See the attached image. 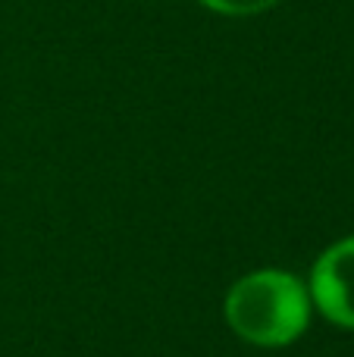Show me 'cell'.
<instances>
[{
	"label": "cell",
	"instance_id": "obj_3",
	"mask_svg": "<svg viewBox=\"0 0 354 357\" xmlns=\"http://www.w3.org/2000/svg\"><path fill=\"white\" fill-rule=\"evenodd\" d=\"M198 3H204L213 13H223V16H254V13L276 6L279 0H198Z\"/></svg>",
	"mask_w": 354,
	"mask_h": 357
},
{
	"label": "cell",
	"instance_id": "obj_2",
	"mask_svg": "<svg viewBox=\"0 0 354 357\" xmlns=\"http://www.w3.org/2000/svg\"><path fill=\"white\" fill-rule=\"evenodd\" d=\"M307 295L326 320L354 329V235L330 245L317 257Z\"/></svg>",
	"mask_w": 354,
	"mask_h": 357
},
{
	"label": "cell",
	"instance_id": "obj_1",
	"mask_svg": "<svg viewBox=\"0 0 354 357\" xmlns=\"http://www.w3.org/2000/svg\"><path fill=\"white\" fill-rule=\"evenodd\" d=\"M223 314L242 342L282 348L305 335L311 323V295L292 273L254 270L229 289Z\"/></svg>",
	"mask_w": 354,
	"mask_h": 357
}]
</instances>
